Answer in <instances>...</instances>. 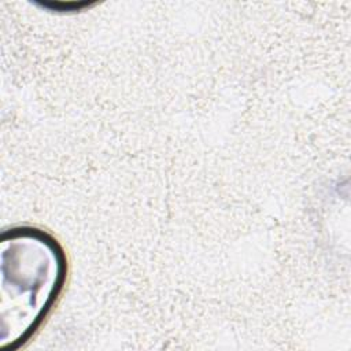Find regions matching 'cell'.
I'll return each mask as SVG.
<instances>
[{"mask_svg": "<svg viewBox=\"0 0 351 351\" xmlns=\"http://www.w3.org/2000/svg\"><path fill=\"white\" fill-rule=\"evenodd\" d=\"M1 348H16L41 325L66 280V256L58 241L37 229L3 237Z\"/></svg>", "mask_w": 351, "mask_h": 351, "instance_id": "1", "label": "cell"}]
</instances>
